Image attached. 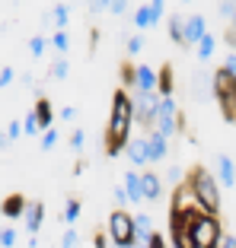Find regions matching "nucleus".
<instances>
[{"label":"nucleus","mask_w":236,"mask_h":248,"mask_svg":"<svg viewBox=\"0 0 236 248\" xmlns=\"http://www.w3.org/2000/svg\"><path fill=\"white\" fill-rule=\"evenodd\" d=\"M131 127H134V102L128 89H115L112 93V111L105 121V137H102V150L109 156L125 153L131 143Z\"/></svg>","instance_id":"1"},{"label":"nucleus","mask_w":236,"mask_h":248,"mask_svg":"<svg viewBox=\"0 0 236 248\" xmlns=\"http://www.w3.org/2000/svg\"><path fill=\"white\" fill-rule=\"evenodd\" d=\"M185 188L192 191V197L198 201V207L204 213H211V217L220 213V185H217V178L211 175L204 166H192V169H188Z\"/></svg>","instance_id":"2"},{"label":"nucleus","mask_w":236,"mask_h":248,"mask_svg":"<svg viewBox=\"0 0 236 248\" xmlns=\"http://www.w3.org/2000/svg\"><path fill=\"white\" fill-rule=\"evenodd\" d=\"M211 83H214V99H217V105H220L223 121L236 124V77L227 70V67H220Z\"/></svg>","instance_id":"3"},{"label":"nucleus","mask_w":236,"mask_h":248,"mask_svg":"<svg viewBox=\"0 0 236 248\" xmlns=\"http://www.w3.org/2000/svg\"><path fill=\"white\" fill-rule=\"evenodd\" d=\"M109 239L118 248H131L134 245V213L128 210H112L109 213Z\"/></svg>","instance_id":"4"},{"label":"nucleus","mask_w":236,"mask_h":248,"mask_svg":"<svg viewBox=\"0 0 236 248\" xmlns=\"http://www.w3.org/2000/svg\"><path fill=\"white\" fill-rule=\"evenodd\" d=\"M160 93H131V102H134V124L153 131L156 127V111H160Z\"/></svg>","instance_id":"5"},{"label":"nucleus","mask_w":236,"mask_h":248,"mask_svg":"<svg viewBox=\"0 0 236 248\" xmlns=\"http://www.w3.org/2000/svg\"><path fill=\"white\" fill-rule=\"evenodd\" d=\"M153 131H160L163 137L169 140L176 131H182V115H179V105L176 99H160V111H156V127Z\"/></svg>","instance_id":"6"},{"label":"nucleus","mask_w":236,"mask_h":248,"mask_svg":"<svg viewBox=\"0 0 236 248\" xmlns=\"http://www.w3.org/2000/svg\"><path fill=\"white\" fill-rule=\"evenodd\" d=\"M207 35V19L204 13H192V16H185V48H198L201 38Z\"/></svg>","instance_id":"7"},{"label":"nucleus","mask_w":236,"mask_h":248,"mask_svg":"<svg viewBox=\"0 0 236 248\" xmlns=\"http://www.w3.org/2000/svg\"><path fill=\"white\" fill-rule=\"evenodd\" d=\"M153 235H156V229H153L147 213H134V245L150 248V239H153Z\"/></svg>","instance_id":"8"},{"label":"nucleus","mask_w":236,"mask_h":248,"mask_svg":"<svg viewBox=\"0 0 236 248\" xmlns=\"http://www.w3.org/2000/svg\"><path fill=\"white\" fill-rule=\"evenodd\" d=\"M163 10H166V3H160V0H156V3H144V7L134 13V26H137V29H150V26H156L160 16H163Z\"/></svg>","instance_id":"9"},{"label":"nucleus","mask_w":236,"mask_h":248,"mask_svg":"<svg viewBox=\"0 0 236 248\" xmlns=\"http://www.w3.org/2000/svg\"><path fill=\"white\" fill-rule=\"evenodd\" d=\"M128 162L131 166H137V169H144V166H150V153H147V137H131V143H128Z\"/></svg>","instance_id":"10"},{"label":"nucleus","mask_w":236,"mask_h":248,"mask_svg":"<svg viewBox=\"0 0 236 248\" xmlns=\"http://www.w3.org/2000/svg\"><path fill=\"white\" fill-rule=\"evenodd\" d=\"M217 185H220V188H233L236 185V162L230 159L227 153L217 156Z\"/></svg>","instance_id":"11"},{"label":"nucleus","mask_w":236,"mask_h":248,"mask_svg":"<svg viewBox=\"0 0 236 248\" xmlns=\"http://www.w3.org/2000/svg\"><path fill=\"white\" fill-rule=\"evenodd\" d=\"M134 93H156V70L147 64H137V77H134Z\"/></svg>","instance_id":"12"},{"label":"nucleus","mask_w":236,"mask_h":248,"mask_svg":"<svg viewBox=\"0 0 236 248\" xmlns=\"http://www.w3.org/2000/svg\"><path fill=\"white\" fill-rule=\"evenodd\" d=\"M147 153H150V162L166 159V153H169V143H166V137H163L160 131H150V134H147Z\"/></svg>","instance_id":"13"},{"label":"nucleus","mask_w":236,"mask_h":248,"mask_svg":"<svg viewBox=\"0 0 236 248\" xmlns=\"http://www.w3.org/2000/svg\"><path fill=\"white\" fill-rule=\"evenodd\" d=\"M0 207H3V217L16 219V217H22V213H26V207H29V201H26L22 194H7L3 201H0Z\"/></svg>","instance_id":"14"},{"label":"nucleus","mask_w":236,"mask_h":248,"mask_svg":"<svg viewBox=\"0 0 236 248\" xmlns=\"http://www.w3.org/2000/svg\"><path fill=\"white\" fill-rule=\"evenodd\" d=\"M140 188H144V201H156L163 194V178L153 172H140Z\"/></svg>","instance_id":"15"},{"label":"nucleus","mask_w":236,"mask_h":248,"mask_svg":"<svg viewBox=\"0 0 236 248\" xmlns=\"http://www.w3.org/2000/svg\"><path fill=\"white\" fill-rule=\"evenodd\" d=\"M22 217H26V229L35 235L38 226H42V219H45V204H42V201H29V207H26Z\"/></svg>","instance_id":"16"},{"label":"nucleus","mask_w":236,"mask_h":248,"mask_svg":"<svg viewBox=\"0 0 236 248\" xmlns=\"http://www.w3.org/2000/svg\"><path fill=\"white\" fill-rule=\"evenodd\" d=\"M35 118H38V124H42V134L54 127V111H51V102H48L45 95H38V102H35Z\"/></svg>","instance_id":"17"},{"label":"nucleus","mask_w":236,"mask_h":248,"mask_svg":"<svg viewBox=\"0 0 236 248\" xmlns=\"http://www.w3.org/2000/svg\"><path fill=\"white\" fill-rule=\"evenodd\" d=\"M172 86H176V83H172V67L163 64L160 70H156V93H160L163 99H169V95H172Z\"/></svg>","instance_id":"18"},{"label":"nucleus","mask_w":236,"mask_h":248,"mask_svg":"<svg viewBox=\"0 0 236 248\" xmlns=\"http://www.w3.org/2000/svg\"><path fill=\"white\" fill-rule=\"evenodd\" d=\"M125 194L131 204L144 201V188H140V172H125Z\"/></svg>","instance_id":"19"},{"label":"nucleus","mask_w":236,"mask_h":248,"mask_svg":"<svg viewBox=\"0 0 236 248\" xmlns=\"http://www.w3.org/2000/svg\"><path fill=\"white\" fill-rule=\"evenodd\" d=\"M169 38L179 45V48H185V16H169Z\"/></svg>","instance_id":"20"},{"label":"nucleus","mask_w":236,"mask_h":248,"mask_svg":"<svg viewBox=\"0 0 236 248\" xmlns=\"http://www.w3.org/2000/svg\"><path fill=\"white\" fill-rule=\"evenodd\" d=\"M80 210H83L80 201H77V197H67V204H64V223H67V226H74V223H77Z\"/></svg>","instance_id":"21"},{"label":"nucleus","mask_w":236,"mask_h":248,"mask_svg":"<svg viewBox=\"0 0 236 248\" xmlns=\"http://www.w3.org/2000/svg\"><path fill=\"white\" fill-rule=\"evenodd\" d=\"M211 54H214V35H204L198 45V58L201 61H211Z\"/></svg>","instance_id":"22"},{"label":"nucleus","mask_w":236,"mask_h":248,"mask_svg":"<svg viewBox=\"0 0 236 248\" xmlns=\"http://www.w3.org/2000/svg\"><path fill=\"white\" fill-rule=\"evenodd\" d=\"M67 10L70 7H64V3H54L51 7V16H54V22H58V32H64V22H67V16H70Z\"/></svg>","instance_id":"23"},{"label":"nucleus","mask_w":236,"mask_h":248,"mask_svg":"<svg viewBox=\"0 0 236 248\" xmlns=\"http://www.w3.org/2000/svg\"><path fill=\"white\" fill-rule=\"evenodd\" d=\"M51 77L54 80H64L67 77V58H54L51 61Z\"/></svg>","instance_id":"24"},{"label":"nucleus","mask_w":236,"mask_h":248,"mask_svg":"<svg viewBox=\"0 0 236 248\" xmlns=\"http://www.w3.org/2000/svg\"><path fill=\"white\" fill-rule=\"evenodd\" d=\"M22 131H26V134H42V124H38L35 111H29V115H26V121H22Z\"/></svg>","instance_id":"25"},{"label":"nucleus","mask_w":236,"mask_h":248,"mask_svg":"<svg viewBox=\"0 0 236 248\" xmlns=\"http://www.w3.org/2000/svg\"><path fill=\"white\" fill-rule=\"evenodd\" d=\"M51 45L61 51V58H64V51L70 48V38H67V32H54V35H51Z\"/></svg>","instance_id":"26"},{"label":"nucleus","mask_w":236,"mask_h":248,"mask_svg":"<svg viewBox=\"0 0 236 248\" xmlns=\"http://www.w3.org/2000/svg\"><path fill=\"white\" fill-rule=\"evenodd\" d=\"M83 143H86V131H83V127H77V131L70 134V150H74V153H80Z\"/></svg>","instance_id":"27"},{"label":"nucleus","mask_w":236,"mask_h":248,"mask_svg":"<svg viewBox=\"0 0 236 248\" xmlns=\"http://www.w3.org/2000/svg\"><path fill=\"white\" fill-rule=\"evenodd\" d=\"M29 54H32V58H42V54H45V38L42 35L29 38Z\"/></svg>","instance_id":"28"},{"label":"nucleus","mask_w":236,"mask_h":248,"mask_svg":"<svg viewBox=\"0 0 236 248\" xmlns=\"http://www.w3.org/2000/svg\"><path fill=\"white\" fill-rule=\"evenodd\" d=\"M134 77H137V67L121 64V83H125V86H134Z\"/></svg>","instance_id":"29"},{"label":"nucleus","mask_w":236,"mask_h":248,"mask_svg":"<svg viewBox=\"0 0 236 248\" xmlns=\"http://www.w3.org/2000/svg\"><path fill=\"white\" fill-rule=\"evenodd\" d=\"M10 245H16V229H0V248H10Z\"/></svg>","instance_id":"30"},{"label":"nucleus","mask_w":236,"mask_h":248,"mask_svg":"<svg viewBox=\"0 0 236 248\" xmlns=\"http://www.w3.org/2000/svg\"><path fill=\"white\" fill-rule=\"evenodd\" d=\"M54 143H58V131L51 127V131H45V134H42V150H51Z\"/></svg>","instance_id":"31"},{"label":"nucleus","mask_w":236,"mask_h":248,"mask_svg":"<svg viewBox=\"0 0 236 248\" xmlns=\"http://www.w3.org/2000/svg\"><path fill=\"white\" fill-rule=\"evenodd\" d=\"M61 248H77V229H67L64 239H61Z\"/></svg>","instance_id":"32"},{"label":"nucleus","mask_w":236,"mask_h":248,"mask_svg":"<svg viewBox=\"0 0 236 248\" xmlns=\"http://www.w3.org/2000/svg\"><path fill=\"white\" fill-rule=\"evenodd\" d=\"M140 48H144V38H140V35H131V38H128V54H137Z\"/></svg>","instance_id":"33"},{"label":"nucleus","mask_w":236,"mask_h":248,"mask_svg":"<svg viewBox=\"0 0 236 248\" xmlns=\"http://www.w3.org/2000/svg\"><path fill=\"white\" fill-rule=\"evenodd\" d=\"M166 182H169V185H179V182H182V169L172 166V169H169V175H166Z\"/></svg>","instance_id":"34"},{"label":"nucleus","mask_w":236,"mask_h":248,"mask_svg":"<svg viewBox=\"0 0 236 248\" xmlns=\"http://www.w3.org/2000/svg\"><path fill=\"white\" fill-rule=\"evenodd\" d=\"M10 83H13V70H10V67H3V70H0V89L10 86Z\"/></svg>","instance_id":"35"},{"label":"nucleus","mask_w":236,"mask_h":248,"mask_svg":"<svg viewBox=\"0 0 236 248\" xmlns=\"http://www.w3.org/2000/svg\"><path fill=\"white\" fill-rule=\"evenodd\" d=\"M19 134H22V124H19V121H13V124L7 127V140H16Z\"/></svg>","instance_id":"36"},{"label":"nucleus","mask_w":236,"mask_h":248,"mask_svg":"<svg viewBox=\"0 0 236 248\" xmlns=\"http://www.w3.org/2000/svg\"><path fill=\"white\" fill-rule=\"evenodd\" d=\"M58 115L64 118V121H74V118H77V108H74V105H64V108H61Z\"/></svg>","instance_id":"37"},{"label":"nucleus","mask_w":236,"mask_h":248,"mask_svg":"<svg viewBox=\"0 0 236 248\" xmlns=\"http://www.w3.org/2000/svg\"><path fill=\"white\" fill-rule=\"evenodd\" d=\"M220 16H227V19H233V13H236V3H220Z\"/></svg>","instance_id":"38"},{"label":"nucleus","mask_w":236,"mask_h":248,"mask_svg":"<svg viewBox=\"0 0 236 248\" xmlns=\"http://www.w3.org/2000/svg\"><path fill=\"white\" fill-rule=\"evenodd\" d=\"M96 248H112V239L109 235H102V232H96V242H93Z\"/></svg>","instance_id":"39"},{"label":"nucleus","mask_w":236,"mask_h":248,"mask_svg":"<svg viewBox=\"0 0 236 248\" xmlns=\"http://www.w3.org/2000/svg\"><path fill=\"white\" fill-rule=\"evenodd\" d=\"M223 67H227V70L236 77V51H230V54H227V64H223Z\"/></svg>","instance_id":"40"},{"label":"nucleus","mask_w":236,"mask_h":248,"mask_svg":"<svg viewBox=\"0 0 236 248\" xmlns=\"http://www.w3.org/2000/svg\"><path fill=\"white\" fill-rule=\"evenodd\" d=\"M150 248H166V239H163V235H160V232H156V235H153V239H150Z\"/></svg>","instance_id":"41"},{"label":"nucleus","mask_w":236,"mask_h":248,"mask_svg":"<svg viewBox=\"0 0 236 248\" xmlns=\"http://www.w3.org/2000/svg\"><path fill=\"white\" fill-rule=\"evenodd\" d=\"M220 248H236V235H223V239H220Z\"/></svg>","instance_id":"42"},{"label":"nucleus","mask_w":236,"mask_h":248,"mask_svg":"<svg viewBox=\"0 0 236 248\" xmlns=\"http://www.w3.org/2000/svg\"><path fill=\"white\" fill-rule=\"evenodd\" d=\"M109 10H112V13H125L128 3H121V0H118V3H109Z\"/></svg>","instance_id":"43"},{"label":"nucleus","mask_w":236,"mask_h":248,"mask_svg":"<svg viewBox=\"0 0 236 248\" xmlns=\"http://www.w3.org/2000/svg\"><path fill=\"white\" fill-rule=\"evenodd\" d=\"M3 140H7V134H0V146H3Z\"/></svg>","instance_id":"44"},{"label":"nucleus","mask_w":236,"mask_h":248,"mask_svg":"<svg viewBox=\"0 0 236 248\" xmlns=\"http://www.w3.org/2000/svg\"><path fill=\"white\" fill-rule=\"evenodd\" d=\"M0 217H3V207H0Z\"/></svg>","instance_id":"45"},{"label":"nucleus","mask_w":236,"mask_h":248,"mask_svg":"<svg viewBox=\"0 0 236 248\" xmlns=\"http://www.w3.org/2000/svg\"><path fill=\"white\" fill-rule=\"evenodd\" d=\"M131 248H137V245H131Z\"/></svg>","instance_id":"46"}]
</instances>
